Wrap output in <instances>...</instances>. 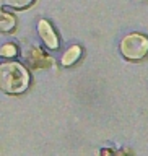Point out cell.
Instances as JSON below:
<instances>
[{"instance_id":"obj_1","label":"cell","mask_w":148,"mask_h":156,"mask_svg":"<svg viewBox=\"0 0 148 156\" xmlns=\"http://www.w3.org/2000/svg\"><path fill=\"white\" fill-rule=\"evenodd\" d=\"M31 86V72L18 60H5L0 63V91L8 96H20Z\"/></svg>"},{"instance_id":"obj_7","label":"cell","mask_w":148,"mask_h":156,"mask_svg":"<svg viewBox=\"0 0 148 156\" xmlns=\"http://www.w3.org/2000/svg\"><path fill=\"white\" fill-rule=\"evenodd\" d=\"M2 3L15 12H24V10L31 8L36 3V0H2Z\"/></svg>"},{"instance_id":"obj_6","label":"cell","mask_w":148,"mask_h":156,"mask_svg":"<svg viewBox=\"0 0 148 156\" xmlns=\"http://www.w3.org/2000/svg\"><path fill=\"white\" fill-rule=\"evenodd\" d=\"M81 55H83V47L78 46V44H73V46H70L65 52L62 54L60 65L62 67H72V65H75V63L81 58Z\"/></svg>"},{"instance_id":"obj_9","label":"cell","mask_w":148,"mask_h":156,"mask_svg":"<svg viewBox=\"0 0 148 156\" xmlns=\"http://www.w3.org/2000/svg\"><path fill=\"white\" fill-rule=\"evenodd\" d=\"M2 7H3V3H2V0H0V12H2Z\"/></svg>"},{"instance_id":"obj_8","label":"cell","mask_w":148,"mask_h":156,"mask_svg":"<svg viewBox=\"0 0 148 156\" xmlns=\"http://www.w3.org/2000/svg\"><path fill=\"white\" fill-rule=\"evenodd\" d=\"M20 54V49L15 42H5L0 46V57L5 58V60H12V58H16Z\"/></svg>"},{"instance_id":"obj_2","label":"cell","mask_w":148,"mask_h":156,"mask_svg":"<svg viewBox=\"0 0 148 156\" xmlns=\"http://www.w3.org/2000/svg\"><path fill=\"white\" fill-rule=\"evenodd\" d=\"M121 55L129 62H142L148 57V36L143 33H129L119 42Z\"/></svg>"},{"instance_id":"obj_3","label":"cell","mask_w":148,"mask_h":156,"mask_svg":"<svg viewBox=\"0 0 148 156\" xmlns=\"http://www.w3.org/2000/svg\"><path fill=\"white\" fill-rule=\"evenodd\" d=\"M21 54H23L24 65H28L29 68H33V70L51 67L52 63H54L52 57L49 55L44 49L34 46V44H28V46L21 51Z\"/></svg>"},{"instance_id":"obj_4","label":"cell","mask_w":148,"mask_h":156,"mask_svg":"<svg viewBox=\"0 0 148 156\" xmlns=\"http://www.w3.org/2000/svg\"><path fill=\"white\" fill-rule=\"evenodd\" d=\"M36 31L47 51H51V52L59 51V47H60V37H59V33L56 31L54 24L49 20H46V18L39 20L36 24Z\"/></svg>"},{"instance_id":"obj_5","label":"cell","mask_w":148,"mask_h":156,"mask_svg":"<svg viewBox=\"0 0 148 156\" xmlns=\"http://www.w3.org/2000/svg\"><path fill=\"white\" fill-rule=\"evenodd\" d=\"M16 26H18L16 15L2 8V12H0V33L12 34V33L16 31Z\"/></svg>"}]
</instances>
